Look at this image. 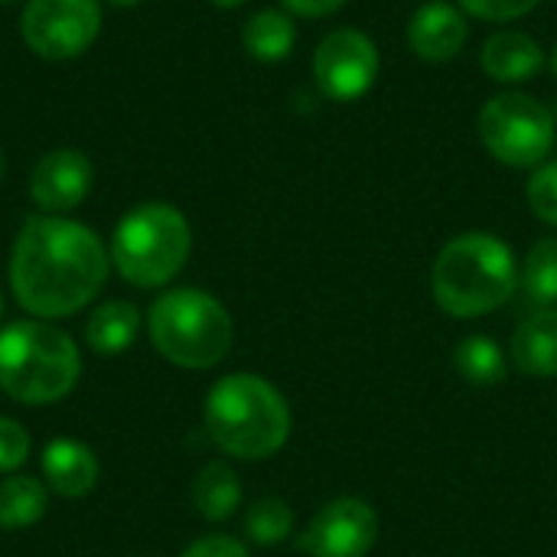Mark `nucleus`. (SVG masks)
<instances>
[{
	"label": "nucleus",
	"mask_w": 557,
	"mask_h": 557,
	"mask_svg": "<svg viewBox=\"0 0 557 557\" xmlns=\"http://www.w3.org/2000/svg\"><path fill=\"white\" fill-rule=\"evenodd\" d=\"M111 274L108 245L95 228L65 215H33L10 248V290L36 320H65L85 310Z\"/></svg>",
	"instance_id": "obj_1"
},
{
	"label": "nucleus",
	"mask_w": 557,
	"mask_h": 557,
	"mask_svg": "<svg viewBox=\"0 0 557 557\" xmlns=\"http://www.w3.org/2000/svg\"><path fill=\"white\" fill-rule=\"evenodd\" d=\"M202 418L212 444L235 460H268L290 437V405L251 372L219 379L206 395Z\"/></svg>",
	"instance_id": "obj_2"
},
{
	"label": "nucleus",
	"mask_w": 557,
	"mask_h": 557,
	"mask_svg": "<svg viewBox=\"0 0 557 557\" xmlns=\"http://www.w3.org/2000/svg\"><path fill=\"white\" fill-rule=\"evenodd\" d=\"M519 287L512 248L486 232L450 238L431 271V294L447 317L473 320L499 310Z\"/></svg>",
	"instance_id": "obj_3"
},
{
	"label": "nucleus",
	"mask_w": 557,
	"mask_h": 557,
	"mask_svg": "<svg viewBox=\"0 0 557 557\" xmlns=\"http://www.w3.org/2000/svg\"><path fill=\"white\" fill-rule=\"evenodd\" d=\"M82 375L75 339L52 320H13L0 330V392L16 405H55Z\"/></svg>",
	"instance_id": "obj_4"
},
{
	"label": "nucleus",
	"mask_w": 557,
	"mask_h": 557,
	"mask_svg": "<svg viewBox=\"0 0 557 557\" xmlns=\"http://www.w3.org/2000/svg\"><path fill=\"white\" fill-rule=\"evenodd\" d=\"M193 228L170 202H140L124 212L111 232V268L134 287L153 290L170 284L189 261Z\"/></svg>",
	"instance_id": "obj_5"
},
{
	"label": "nucleus",
	"mask_w": 557,
	"mask_h": 557,
	"mask_svg": "<svg viewBox=\"0 0 557 557\" xmlns=\"http://www.w3.org/2000/svg\"><path fill=\"white\" fill-rule=\"evenodd\" d=\"M147 333L153 349L180 369H212L235 343L228 310L199 287L163 290L147 310Z\"/></svg>",
	"instance_id": "obj_6"
},
{
	"label": "nucleus",
	"mask_w": 557,
	"mask_h": 557,
	"mask_svg": "<svg viewBox=\"0 0 557 557\" xmlns=\"http://www.w3.org/2000/svg\"><path fill=\"white\" fill-rule=\"evenodd\" d=\"M480 140L506 166L525 170L539 166L555 147V117L552 111L522 95L503 91L490 98L480 111Z\"/></svg>",
	"instance_id": "obj_7"
},
{
	"label": "nucleus",
	"mask_w": 557,
	"mask_h": 557,
	"mask_svg": "<svg viewBox=\"0 0 557 557\" xmlns=\"http://www.w3.org/2000/svg\"><path fill=\"white\" fill-rule=\"evenodd\" d=\"M101 33V0H26L20 36L26 49L49 62L78 59Z\"/></svg>",
	"instance_id": "obj_8"
},
{
	"label": "nucleus",
	"mask_w": 557,
	"mask_h": 557,
	"mask_svg": "<svg viewBox=\"0 0 557 557\" xmlns=\"http://www.w3.org/2000/svg\"><path fill=\"white\" fill-rule=\"evenodd\" d=\"M313 75L330 101H359L379 78V49L362 29H333L313 52Z\"/></svg>",
	"instance_id": "obj_9"
},
{
	"label": "nucleus",
	"mask_w": 557,
	"mask_h": 557,
	"mask_svg": "<svg viewBox=\"0 0 557 557\" xmlns=\"http://www.w3.org/2000/svg\"><path fill=\"white\" fill-rule=\"evenodd\" d=\"M379 542V516L359 496L326 503L300 532V552L310 557H369Z\"/></svg>",
	"instance_id": "obj_10"
},
{
	"label": "nucleus",
	"mask_w": 557,
	"mask_h": 557,
	"mask_svg": "<svg viewBox=\"0 0 557 557\" xmlns=\"http://www.w3.org/2000/svg\"><path fill=\"white\" fill-rule=\"evenodd\" d=\"M91 183H95L91 160L75 147H59L36 160L29 173V196L46 215H65L88 199Z\"/></svg>",
	"instance_id": "obj_11"
},
{
	"label": "nucleus",
	"mask_w": 557,
	"mask_h": 557,
	"mask_svg": "<svg viewBox=\"0 0 557 557\" xmlns=\"http://www.w3.org/2000/svg\"><path fill=\"white\" fill-rule=\"evenodd\" d=\"M467 39H470V23L463 10H457L447 0H431L418 7V13L408 23V46L424 62H447L460 55Z\"/></svg>",
	"instance_id": "obj_12"
},
{
	"label": "nucleus",
	"mask_w": 557,
	"mask_h": 557,
	"mask_svg": "<svg viewBox=\"0 0 557 557\" xmlns=\"http://www.w3.org/2000/svg\"><path fill=\"white\" fill-rule=\"evenodd\" d=\"M39 470H42V483L62 499H82L101 480V463H98L95 450L75 437L49 441L42 447Z\"/></svg>",
	"instance_id": "obj_13"
},
{
	"label": "nucleus",
	"mask_w": 557,
	"mask_h": 557,
	"mask_svg": "<svg viewBox=\"0 0 557 557\" xmlns=\"http://www.w3.org/2000/svg\"><path fill=\"white\" fill-rule=\"evenodd\" d=\"M480 65H483V72L493 82L516 85V82L535 78L545 69V52H542V46L529 33L503 29V33H496V36H490L483 42Z\"/></svg>",
	"instance_id": "obj_14"
},
{
	"label": "nucleus",
	"mask_w": 557,
	"mask_h": 557,
	"mask_svg": "<svg viewBox=\"0 0 557 557\" xmlns=\"http://www.w3.org/2000/svg\"><path fill=\"white\" fill-rule=\"evenodd\" d=\"M512 362L532 379L557 375V307H542L525 317L512 336Z\"/></svg>",
	"instance_id": "obj_15"
},
{
	"label": "nucleus",
	"mask_w": 557,
	"mask_h": 557,
	"mask_svg": "<svg viewBox=\"0 0 557 557\" xmlns=\"http://www.w3.org/2000/svg\"><path fill=\"white\" fill-rule=\"evenodd\" d=\"M140 310L131 300H108L85 320V346L98 356H121L140 333Z\"/></svg>",
	"instance_id": "obj_16"
},
{
	"label": "nucleus",
	"mask_w": 557,
	"mask_h": 557,
	"mask_svg": "<svg viewBox=\"0 0 557 557\" xmlns=\"http://www.w3.org/2000/svg\"><path fill=\"white\" fill-rule=\"evenodd\" d=\"M193 506L196 512L206 519V522H225L238 512L242 506V483H238V473L222 463V460H212L206 463L196 480H193Z\"/></svg>",
	"instance_id": "obj_17"
},
{
	"label": "nucleus",
	"mask_w": 557,
	"mask_h": 557,
	"mask_svg": "<svg viewBox=\"0 0 557 557\" xmlns=\"http://www.w3.org/2000/svg\"><path fill=\"white\" fill-rule=\"evenodd\" d=\"M297 42V26L284 10H258L242 26V46L258 62H281Z\"/></svg>",
	"instance_id": "obj_18"
},
{
	"label": "nucleus",
	"mask_w": 557,
	"mask_h": 557,
	"mask_svg": "<svg viewBox=\"0 0 557 557\" xmlns=\"http://www.w3.org/2000/svg\"><path fill=\"white\" fill-rule=\"evenodd\" d=\"M49 509V493L46 483L26 473H10L0 480V529L20 532L33 529Z\"/></svg>",
	"instance_id": "obj_19"
},
{
	"label": "nucleus",
	"mask_w": 557,
	"mask_h": 557,
	"mask_svg": "<svg viewBox=\"0 0 557 557\" xmlns=\"http://www.w3.org/2000/svg\"><path fill=\"white\" fill-rule=\"evenodd\" d=\"M454 369L460 372V379L467 385L476 388H493L506 379V356L503 346L490 336H467L457 349H454Z\"/></svg>",
	"instance_id": "obj_20"
},
{
	"label": "nucleus",
	"mask_w": 557,
	"mask_h": 557,
	"mask_svg": "<svg viewBox=\"0 0 557 557\" xmlns=\"http://www.w3.org/2000/svg\"><path fill=\"white\" fill-rule=\"evenodd\" d=\"M519 284L525 287V294L535 304L557 307V235L542 238L529 251V258H525V264L519 271Z\"/></svg>",
	"instance_id": "obj_21"
},
{
	"label": "nucleus",
	"mask_w": 557,
	"mask_h": 557,
	"mask_svg": "<svg viewBox=\"0 0 557 557\" xmlns=\"http://www.w3.org/2000/svg\"><path fill=\"white\" fill-rule=\"evenodd\" d=\"M294 532V512L284 499H258L248 506L245 512V535L248 542L261 545V548H271V545H281L287 542Z\"/></svg>",
	"instance_id": "obj_22"
},
{
	"label": "nucleus",
	"mask_w": 557,
	"mask_h": 557,
	"mask_svg": "<svg viewBox=\"0 0 557 557\" xmlns=\"http://www.w3.org/2000/svg\"><path fill=\"white\" fill-rule=\"evenodd\" d=\"M525 196H529V209L548 222L557 225V160L555 163H545L532 173L529 186H525Z\"/></svg>",
	"instance_id": "obj_23"
},
{
	"label": "nucleus",
	"mask_w": 557,
	"mask_h": 557,
	"mask_svg": "<svg viewBox=\"0 0 557 557\" xmlns=\"http://www.w3.org/2000/svg\"><path fill=\"white\" fill-rule=\"evenodd\" d=\"M29 434L16 418L0 414V473H16L29 457Z\"/></svg>",
	"instance_id": "obj_24"
},
{
	"label": "nucleus",
	"mask_w": 557,
	"mask_h": 557,
	"mask_svg": "<svg viewBox=\"0 0 557 557\" xmlns=\"http://www.w3.org/2000/svg\"><path fill=\"white\" fill-rule=\"evenodd\" d=\"M542 0H457L460 10L480 16V20H493V23H506V20H519L529 10H535Z\"/></svg>",
	"instance_id": "obj_25"
},
{
	"label": "nucleus",
	"mask_w": 557,
	"mask_h": 557,
	"mask_svg": "<svg viewBox=\"0 0 557 557\" xmlns=\"http://www.w3.org/2000/svg\"><path fill=\"white\" fill-rule=\"evenodd\" d=\"M180 557H251V552L232 535H202Z\"/></svg>",
	"instance_id": "obj_26"
},
{
	"label": "nucleus",
	"mask_w": 557,
	"mask_h": 557,
	"mask_svg": "<svg viewBox=\"0 0 557 557\" xmlns=\"http://www.w3.org/2000/svg\"><path fill=\"white\" fill-rule=\"evenodd\" d=\"M281 3L297 16H330L339 7H346V0H281Z\"/></svg>",
	"instance_id": "obj_27"
},
{
	"label": "nucleus",
	"mask_w": 557,
	"mask_h": 557,
	"mask_svg": "<svg viewBox=\"0 0 557 557\" xmlns=\"http://www.w3.org/2000/svg\"><path fill=\"white\" fill-rule=\"evenodd\" d=\"M212 7H219V10H235V7H242L245 0H209Z\"/></svg>",
	"instance_id": "obj_28"
},
{
	"label": "nucleus",
	"mask_w": 557,
	"mask_h": 557,
	"mask_svg": "<svg viewBox=\"0 0 557 557\" xmlns=\"http://www.w3.org/2000/svg\"><path fill=\"white\" fill-rule=\"evenodd\" d=\"M101 3H111V7H137L144 0H101Z\"/></svg>",
	"instance_id": "obj_29"
},
{
	"label": "nucleus",
	"mask_w": 557,
	"mask_h": 557,
	"mask_svg": "<svg viewBox=\"0 0 557 557\" xmlns=\"http://www.w3.org/2000/svg\"><path fill=\"white\" fill-rule=\"evenodd\" d=\"M3 166H7V160H3V147H0V180H3Z\"/></svg>",
	"instance_id": "obj_30"
},
{
	"label": "nucleus",
	"mask_w": 557,
	"mask_h": 557,
	"mask_svg": "<svg viewBox=\"0 0 557 557\" xmlns=\"http://www.w3.org/2000/svg\"><path fill=\"white\" fill-rule=\"evenodd\" d=\"M0 313H3V294H0Z\"/></svg>",
	"instance_id": "obj_31"
},
{
	"label": "nucleus",
	"mask_w": 557,
	"mask_h": 557,
	"mask_svg": "<svg viewBox=\"0 0 557 557\" xmlns=\"http://www.w3.org/2000/svg\"><path fill=\"white\" fill-rule=\"evenodd\" d=\"M0 3H16V0H0Z\"/></svg>",
	"instance_id": "obj_32"
},
{
	"label": "nucleus",
	"mask_w": 557,
	"mask_h": 557,
	"mask_svg": "<svg viewBox=\"0 0 557 557\" xmlns=\"http://www.w3.org/2000/svg\"><path fill=\"white\" fill-rule=\"evenodd\" d=\"M555 72H557V49H555Z\"/></svg>",
	"instance_id": "obj_33"
}]
</instances>
